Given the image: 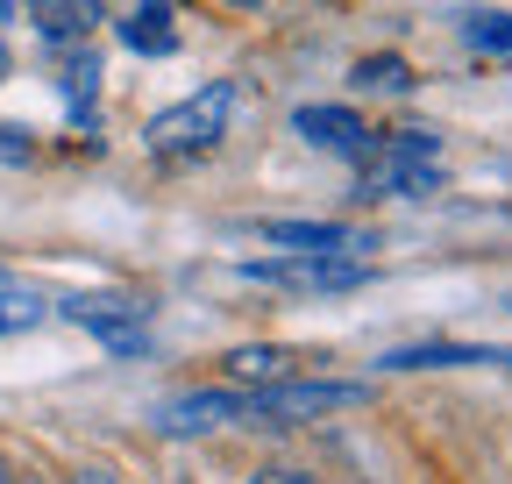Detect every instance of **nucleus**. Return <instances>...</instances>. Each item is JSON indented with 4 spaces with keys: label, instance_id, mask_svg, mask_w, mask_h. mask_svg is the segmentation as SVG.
<instances>
[{
    "label": "nucleus",
    "instance_id": "423d86ee",
    "mask_svg": "<svg viewBox=\"0 0 512 484\" xmlns=\"http://www.w3.org/2000/svg\"><path fill=\"white\" fill-rule=\"evenodd\" d=\"M292 136L313 143V150H328V157H356V164L377 150V136L363 129L356 107H299V114H292Z\"/></svg>",
    "mask_w": 512,
    "mask_h": 484
},
{
    "label": "nucleus",
    "instance_id": "6e6552de",
    "mask_svg": "<svg viewBox=\"0 0 512 484\" xmlns=\"http://www.w3.org/2000/svg\"><path fill=\"white\" fill-rule=\"evenodd\" d=\"M8 8H29L50 43H79V36H93V29L107 22L100 0H8Z\"/></svg>",
    "mask_w": 512,
    "mask_h": 484
},
{
    "label": "nucleus",
    "instance_id": "7ed1b4c3",
    "mask_svg": "<svg viewBox=\"0 0 512 484\" xmlns=\"http://www.w3.org/2000/svg\"><path fill=\"white\" fill-rule=\"evenodd\" d=\"M249 278L292 285V292H356L370 271L349 250H299V257H278V264H249Z\"/></svg>",
    "mask_w": 512,
    "mask_h": 484
},
{
    "label": "nucleus",
    "instance_id": "412c9836",
    "mask_svg": "<svg viewBox=\"0 0 512 484\" xmlns=\"http://www.w3.org/2000/svg\"><path fill=\"white\" fill-rule=\"evenodd\" d=\"M228 8H256V0H228Z\"/></svg>",
    "mask_w": 512,
    "mask_h": 484
},
{
    "label": "nucleus",
    "instance_id": "9b49d317",
    "mask_svg": "<svg viewBox=\"0 0 512 484\" xmlns=\"http://www.w3.org/2000/svg\"><path fill=\"white\" fill-rule=\"evenodd\" d=\"M264 235L285 250H363V235L342 221H264Z\"/></svg>",
    "mask_w": 512,
    "mask_h": 484
},
{
    "label": "nucleus",
    "instance_id": "39448f33",
    "mask_svg": "<svg viewBox=\"0 0 512 484\" xmlns=\"http://www.w3.org/2000/svg\"><path fill=\"white\" fill-rule=\"evenodd\" d=\"M64 321L93 328L114 356H136L143 349V299H114V292H72L64 299Z\"/></svg>",
    "mask_w": 512,
    "mask_h": 484
},
{
    "label": "nucleus",
    "instance_id": "20e7f679",
    "mask_svg": "<svg viewBox=\"0 0 512 484\" xmlns=\"http://www.w3.org/2000/svg\"><path fill=\"white\" fill-rule=\"evenodd\" d=\"M363 385H328V378H285V385H256L249 406L256 420H313V413H335V406H356Z\"/></svg>",
    "mask_w": 512,
    "mask_h": 484
},
{
    "label": "nucleus",
    "instance_id": "6ab92c4d",
    "mask_svg": "<svg viewBox=\"0 0 512 484\" xmlns=\"http://www.w3.org/2000/svg\"><path fill=\"white\" fill-rule=\"evenodd\" d=\"M0 484H15V477H8V456H0Z\"/></svg>",
    "mask_w": 512,
    "mask_h": 484
},
{
    "label": "nucleus",
    "instance_id": "4468645a",
    "mask_svg": "<svg viewBox=\"0 0 512 484\" xmlns=\"http://www.w3.org/2000/svg\"><path fill=\"white\" fill-rule=\"evenodd\" d=\"M356 86H370V93H406V86H413V65H406V57H392V50H377V57H363V65H356Z\"/></svg>",
    "mask_w": 512,
    "mask_h": 484
},
{
    "label": "nucleus",
    "instance_id": "1a4fd4ad",
    "mask_svg": "<svg viewBox=\"0 0 512 484\" xmlns=\"http://www.w3.org/2000/svg\"><path fill=\"white\" fill-rule=\"evenodd\" d=\"M306 363L292 356V349H278V342H256V349H228V378L235 385H285V378H299Z\"/></svg>",
    "mask_w": 512,
    "mask_h": 484
},
{
    "label": "nucleus",
    "instance_id": "9d476101",
    "mask_svg": "<svg viewBox=\"0 0 512 484\" xmlns=\"http://www.w3.org/2000/svg\"><path fill=\"white\" fill-rule=\"evenodd\" d=\"M121 43L136 50V57H171V50H178L171 8H164V0H143V8H128V22H121Z\"/></svg>",
    "mask_w": 512,
    "mask_h": 484
},
{
    "label": "nucleus",
    "instance_id": "f3484780",
    "mask_svg": "<svg viewBox=\"0 0 512 484\" xmlns=\"http://www.w3.org/2000/svg\"><path fill=\"white\" fill-rule=\"evenodd\" d=\"M72 484H114V477H100V470H86V477H72Z\"/></svg>",
    "mask_w": 512,
    "mask_h": 484
},
{
    "label": "nucleus",
    "instance_id": "dca6fc26",
    "mask_svg": "<svg viewBox=\"0 0 512 484\" xmlns=\"http://www.w3.org/2000/svg\"><path fill=\"white\" fill-rule=\"evenodd\" d=\"M0 164H29V136H15V129H0Z\"/></svg>",
    "mask_w": 512,
    "mask_h": 484
},
{
    "label": "nucleus",
    "instance_id": "f8f14e48",
    "mask_svg": "<svg viewBox=\"0 0 512 484\" xmlns=\"http://www.w3.org/2000/svg\"><path fill=\"white\" fill-rule=\"evenodd\" d=\"M392 371H448V363H498V349H463V342H413L384 356Z\"/></svg>",
    "mask_w": 512,
    "mask_h": 484
},
{
    "label": "nucleus",
    "instance_id": "a211bd4d",
    "mask_svg": "<svg viewBox=\"0 0 512 484\" xmlns=\"http://www.w3.org/2000/svg\"><path fill=\"white\" fill-rule=\"evenodd\" d=\"M0 79H8V43H0Z\"/></svg>",
    "mask_w": 512,
    "mask_h": 484
},
{
    "label": "nucleus",
    "instance_id": "aec40b11",
    "mask_svg": "<svg viewBox=\"0 0 512 484\" xmlns=\"http://www.w3.org/2000/svg\"><path fill=\"white\" fill-rule=\"evenodd\" d=\"M498 363H505V371H512V349H498Z\"/></svg>",
    "mask_w": 512,
    "mask_h": 484
},
{
    "label": "nucleus",
    "instance_id": "f03ea898",
    "mask_svg": "<svg viewBox=\"0 0 512 484\" xmlns=\"http://www.w3.org/2000/svg\"><path fill=\"white\" fill-rule=\"evenodd\" d=\"M363 193L370 200H420L441 193V136L434 129H392L384 150L363 157Z\"/></svg>",
    "mask_w": 512,
    "mask_h": 484
},
{
    "label": "nucleus",
    "instance_id": "2eb2a0df",
    "mask_svg": "<svg viewBox=\"0 0 512 484\" xmlns=\"http://www.w3.org/2000/svg\"><path fill=\"white\" fill-rule=\"evenodd\" d=\"M463 36H470L477 50H512V15H498V8H484V15H463Z\"/></svg>",
    "mask_w": 512,
    "mask_h": 484
},
{
    "label": "nucleus",
    "instance_id": "f257e3e1",
    "mask_svg": "<svg viewBox=\"0 0 512 484\" xmlns=\"http://www.w3.org/2000/svg\"><path fill=\"white\" fill-rule=\"evenodd\" d=\"M235 114H242V86H235V79H207L192 100L164 107L150 129H143V143H150L157 157H200V150H214V143L235 129Z\"/></svg>",
    "mask_w": 512,
    "mask_h": 484
},
{
    "label": "nucleus",
    "instance_id": "ddd939ff",
    "mask_svg": "<svg viewBox=\"0 0 512 484\" xmlns=\"http://www.w3.org/2000/svg\"><path fill=\"white\" fill-rule=\"evenodd\" d=\"M43 321V299L29 292V285H8L0 278V335H29Z\"/></svg>",
    "mask_w": 512,
    "mask_h": 484
},
{
    "label": "nucleus",
    "instance_id": "0eeeda50",
    "mask_svg": "<svg viewBox=\"0 0 512 484\" xmlns=\"http://www.w3.org/2000/svg\"><path fill=\"white\" fill-rule=\"evenodd\" d=\"M221 420H256L249 392H178V399L157 406L164 435H200V428H221Z\"/></svg>",
    "mask_w": 512,
    "mask_h": 484
}]
</instances>
